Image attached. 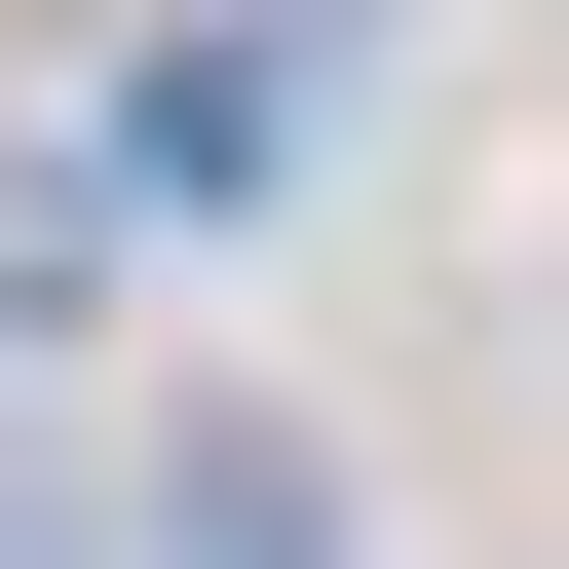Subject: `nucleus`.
<instances>
[{"instance_id":"1","label":"nucleus","mask_w":569,"mask_h":569,"mask_svg":"<svg viewBox=\"0 0 569 569\" xmlns=\"http://www.w3.org/2000/svg\"><path fill=\"white\" fill-rule=\"evenodd\" d=\"M39 305H114V190H77V152H0V342H39Z\"/></svg>"}]
</instances>
